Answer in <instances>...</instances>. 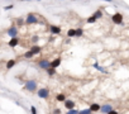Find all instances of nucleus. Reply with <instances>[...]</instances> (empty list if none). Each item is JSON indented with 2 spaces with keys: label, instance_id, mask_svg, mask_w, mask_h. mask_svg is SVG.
Returning a JSON list of instances; mask_svg holds the SVG:
<instances>
[{
  "label": "nucleus",
  "instance_id": "30",
  "mask_svg": "<svg viewBox=\"0 0 129 114\" xmlns=\"http://www.w3.org/2000/svg\"><path fill=\"white\" fill-rule=\"evenodd\" d=\"M53 113H54V114H60V113H61V110H60V109H56Z\"/></svg>",
  "mask_w": 129,
  "mask_h": 114
},
{
  "label": "nucleus",
  "instance_id": "10",
  "mask_svg": "<svg viewBox=\"0 0 129 114\" xmlns=\"http://www.w3.org/2000/svg\"><path fill=\"white\" fill-rule=\"evenodd\" d=\"M65 106L68 110H71V109H74V108H75V103L72 100H65Z\"/></svg>",
  "mask_w": 129,
  "mask_h": 114
},
{
  "label": "nucleus",
  "instance_id": "22",
  "mask_svg": "<svg viewBox=\"0 0 129 114\" xmlns=\"http://www.w3.org/2000/svg\"><path fill=\"white\" fill-rule=\"evenodd\" d=\"M24 57H25V58H32V57H33V53L30 52V51H28V52H25Z\"/></svg>",
  "mask_w": 129,
  "mask_h": 114
},
{
  "label": "nucleus",
  "instance_id": "14",
  "mask_svg": "<svg viewBox=\"0 0 129 114\" xmlns=\"http://www.w3.org/2000/svg\"><path fill=\"white\" fill-rule=\"evenodd\" d=\"M92 16L98 20L99 18H101V16H103V11H101V10H96V11L94 13V15H92Z\"/></svg>",
  "mask_w": 129,
  "mask_h": 114
},
{
  "label": "nucleus",
  "instance_id": "24",
  "mask_svg": "<svg viewBox=\"0 0 129 114\" xmlns=\"http://www.w3.org/2000/svg\"><path fill=\"white\" fill-rule=\"evenodd\" d=\"M96 19L94 18V16H90V18H87V23H95Z\"/></svg>",
  "mask_w": 129,
  "mask_h": 114
},
{
  "label": "nucleus",
  "instance_id": "25",
  "mask_svg": "<svg viewBox=\"0 0 129 114\" xmlns=\"http://www.w3.org/2000/svg\"><path fill=\"white\" fill-rule=\"evenodd\" d=\"M30 114H37V109L34 106H30Z\"/></svg>",
  "mask_w": 129,
  "mask_h": 114
},
{
  "label": "nucleus",
  "instance_id": "2",
  "mask_svg": "<svg viewBox=\"0 0 129 114\" xmlns=\"http://www.w3.org/2000/svg\"><path fill=\"white\" fill-rule=\"evenodd\" d=\"M37 95H38V98H41V99H47L48 95H49V90L47 88H42L37 91Z\"/></svg>",
  "mask_w": 129,
  "mask_h": 114
},
{
  "label": "nucleus",
  "instance_id": "8",
  "mask_svg": "<svg viewBox=\"0 0 129 114\" xmlns=\"http://www.w3.org/2000/svg\"><path fill=\"white\" fill-rule=\"evenodd\" d=\"M38 65L41 68H44V70H47V68H49V62L47 60H41L38 62Z\"/></svg>",
  "mask_w": 129,
  "mask_h": 114
},
{
  "label": "nucleus",
  "instance_id": "26",
  "mask_svg": "<svg viewBox=\"0 0 129 114\" xmlns=\"http://www.w3.org/2000/svg\"><path fill=\"white\" fill-rule=\"evenodd\" d=\"M37 41H38V36H34L32 38V42H37Z\"/></svg>",
  "mask_w": 129,
  "mask_h": 114
},
{
  "label": "nucleus",
  "instance_id": "3",
  "mask_svg": "<svg viewBox=\"0 0 129 114\" xmlns=\"http://www.w3.org/2000/svg\"><path fill=\"white\" fill-rule=\"evenodd\" d=\"M38 23V18L34 14H28L27 15V19H25V24H36Z\"/></svg>",
  "mask_w": 129,
  "mask_h": 114
},
{
  "label": "nucleus",
  "instance_id": "11",
  "mask_svg": "<svg viewBox=\"0 0 129 114\" xmlns=\"http://www.w3.org/2000/svg\"><path fill=\"white\" fill-rule=\"evenodd\" d=\"M18 42H19L18 37H13V38L9 41V46H10V47H15V46L18 44Z\"/></svg>",
  "mask_w": 129,
  "mask_h": 114
},
{
  "label": "nucleus",
  "instance_id": "29",
  "mask_svg": "<svg viewBox=\"0 0 129 114\" xmlns=\"http://www.w3.org/2000/svg\"><path fill=\"white\" fill-rule=\"evenodd\" d=\"M108 114H118V112H116V110H110Z\"/></svg>",
  "mask_w": 129,
  "mask_h": 114
},
{
  "label": "nucleus",
  "instance_id": "5",
  "mask_svg": "<svg viewBox=\"0 0 129 114\" xmlns=\"http://www.w3.org/2000/svg\"><path fill=\"white\" fill-rule=\"evenodd\" d=\"M16 34H18V28H16L15 25H12L8 29V36H10V37H16Z\"/></svg>",
  "mask_w": 129,
  "mask_h": 114
},
{
  "label": "nucleus",
  "instance_id": "12",
  "mask_svg": "<svg viewBox=\"0 0 129 114\" xmlns=\"http://www.w3.org/2000/svg\"><path fill=\"white\" fill-rule=\"evenodd\" d=\"M30 52L33 53V56H34V55L41 52V47H39V46H33V47L30 48Z\"/></svg>",
  "mask_w": 129,
  "mask_h": 114
},
{
  "label": "nucleus",
  "instance_id": "17",
  "mask_svg": "<svg viewBox=\"0 0 129 114\" xmlns=\"http://www.w3.org/2000/svg\"><path fill=\"white\" fill-rule=\"evenodd\" d=\"M94 67L96 68V70H99V71H101V72H106V70L105 68H103L101 66H99V64H94Z\"/></svg>",
  "mask_w": 129,
  "mask_h": 114
},
{
  "label": "nucleus",
  "instance_id": "9",
  "mask_svg": "<svg viewBox=\"0 0 129 114\" xmlns=\"http://www.w3.org/2000/svg\"><path fill=\"white\" fill-rule=\"evenodd\" d=\"M49 31H51L52 34H60L61 33V28L56 27V25H49Z\"/></svg>",
  "mask_w": 129,
  "mask_h": 114
},
{
  "label": "nucleus",
  "instance_id": "32",
  "mask_svg": "<svg viewBox=\"0 0 129 114\" xmlns=\"http://www.w3.org/2000/svg\"><path fill=\"white\" fill-rule=\"evenodd\" d=\"M24 1H32V0H24ZM36 1H41V0H36Z\"/></svg>",
  "mask_w": 129,
  "mask_h": 114
},
{
  "label": "nucleus",
  "instance_id": "19",
  "mask_svg": "<svg viewBox=\"0 0 129 114\" xmlns=\"http://www.w3.org/2000/svg\"><path fill=\"white\" fill-rule=\"evenodd\" d=\"M75 34H76V33H75V29H70L68 32H67V37H70V38H71V37H75Z\"/></svg>",
  "mask_w": 129,
  "mask_h": 114
},
{
  "label": "nucleus",
  "instance_id": "15",
  "mask_svg": "<svg viewBox=\"0 0 129 114\" xmlns=\"http://www.w3.org/2000/svg\"><path fill=\"white\" fill-rule=\"evenodd\" d=\"M14 65H15V61H14V60H9V61L7 62V68H8V70H9V68H13Z\"/></svg>",
  "mask_w": 129,
  "mask_h": 114
},
{
  "label": "nucleus",
  "instance_id": "7",
  "mask_svg": "<svg viewBox=\"0 0 129 114\" xmlns=\"http://www.w3.org/2000/svg\"><path fill=\"white\" fill-rule=\"evenodd\" d=\"M60 65H61V58H60V57H58V58H56V60H53L52 62H49V67L54 68V70H56V68H57Z\"/></svg>",
  "mask_w": 129,
  "mask_h": 114
},
{
  "label": "nucleus",
  "instance_id": "4",
  "mask_svg": "<svg viewBox=\"0 0 129 114\" xmlns=\"http://www.w3.org/2000/svg\"><path fill=\"white\" fill-rule=\"evenodd\" d=\"M111 20H113V23H115V24H121L123 23V14L115 13L113 16H111Z\"/></svg>",
  "mask_w": 129,
  "mask_h": 114
},
{
  "label": "nucleus",
  "instance_id": "20",
  "mask_svg": "<svg viewBox=\"0 0 129 114\" xmlns=\"http://www.w3.org/2000/svg\"><path fill=\"white\" fill-rule=\"evenodd\" d=\"M92 112L90 109H83V110H78V114H91Z\"/></svg>",
  "mask_w": 129,
  "mask_h": 114
},
{
  "label": "nucleus",
  "instance_id": "13",
  "mask_svg": "<svg viewBox=\"0 0 129 114\" xmlns=\"http://www.w3.org/2000/svg\"><path fill=\"white\" fill-rule=\"evenodd\" d=\"M91 112H99L100 110V105L99 104H96V103H94V104H91L90 105V108H89Z\"/></svg>",
  "mask_w": 129,
  "mask_h": 114
},
{
  "label": "nucleus",
  "instance_id": "1",
  "mask_svg": "<svg viewBox=\"0 0 129 114\" xmlns=\"http://www.w3.org/2000/svg\"><path fill=\"white\" fill-rule=\"evenodd\" d=\"M25 90H28L29 93H34V91L37 90L38 85H37V81H34V80H29V81L25 82Z\"/></svg>",
  "mask_w": 129,
  "mask_h": 114
},
{
  "label": "nucleus",
  "instance_id": "28",
  "mask_svg": "<svg viewBox=\"0 0 129 114\" xmlns=\"http://www.w3.org/2000/svg\"><path fill=\"white\" fill-rule=\"evenodd\" d=\"M16 23H18L19 25H22V24H23V19H18V22H16Z\"/></svg>",
  "mask_w": 129,
  "mask_h": 114
},
{
  "label": "nucleus",
  "instance_id": "31",
  "mask_svg": "<svg viewBox=\"0 0 129 114\" xmlns=\"http://www.w3.org/2000/svg\"><path fill=\"white\" fill-rule=\"evenodd\" d=\"M103 1H108V3H111L113 0H103Z\"/></svg>",
  "mask_w": 129,
  "mask_h": 114
},
{
  "label": "nucleus",
  "instance_id": "27",
  "mask_svg": "<svg viewBox=\"0 0 129 114\" xmlns=\"http://www.w3.org/2000/svg\"><path fill=\"white\" fill-rule=\"evenodd\" d=\"M4 9H5V10H9V9H13V5H8V7H5Z\"/></svg>",
  "mask_w": 129,
  "mask_h": 114
},
{
  "label": "nucleus",
  "instance_id": "6",
  "mask_svg": "<svg viewBox=\"0 0 129 114\" xmlns=\"http://www.w3.org/2000/svg\"><path fill=\"white\" fill-rule=\"evenodd\" d=\"M110 110H113V106H111L110 104H105L103 106H100V112L104 113V114H108Z\"/></svg>",
  "mask_w": 129,
  "mask_h": 114
},
{
  "label": "nucleus",
  "instance_id": "16",
  "mask_svg": "<svg viewBox=\"0 0 129 114\" xmlns=\"http://www.w3.org/2000/svg\"><path fill=\"white\" fill-rule=\"evenodd\" d=\"M56 99H57L58 101H65L66 100V95L65 94H58L57 96H56Z\"/></svg>",
  "mask_w": 129,
  "mask_h": 114
},
{
  "label": "nucleus",
  "instance_id": "21",
  "mask_svg": "<svg viewBox=\"0 0 129 114\" xmlns=\"http://www.w3.org/2000/svg\"><path fill=\"white\" fill-rule=\"evenodd\" d=\"M47 72H48V75H54V73H56V70H54V68H51V67H49V68H47Z\"/></svg>",
  "mask_w": 129,
  "mask_h": 114
},
{
  "label": "nucleus",
  "instance_id": "18",
  "mask_svg": "<svg viewBox=\"0 0 129 114\" xmlns=\"http://www.w3.org/2000/svg\"><path fill=\"white\" fill-rule=\"evenodd\" d=\"M75 36H77V37H81L82 36V33H83V31L81 29V28H78V29H75Z\"/></svg>",
  "mask_w": 129,
  "mask_h": 114
},
{
  "label": "nucleus",
  "instance_id": "23",
  "mask_svg": "<svg viewBox=\"0 0 129 114\" xmlns=\"http://www.w3.org/2000/svg\"><path fill=\"white\" fill-rule=\"evenodd\" d=\"M66 114H78V110H76V109H71V110H68Z\"/></svg>",
  "mask_w": 129,
  "mask_h": 114
}]
</instances>
